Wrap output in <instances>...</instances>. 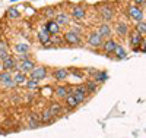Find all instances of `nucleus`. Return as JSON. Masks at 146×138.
Listing matches in <instances>:
<instances>
[{"label": "nucleus", "mask_w": 146, "mask_h": 138, "mask_svg": "<svg viewBox=\"0 0 146 138\" xmlns=\"http://www.w3.org/2000/svg\"><path fill=\"white\" fill-rule=\"evenodd\" d=\"M63 38H64V43L70 44V46H82V38L80 35L72 30H67L64 34H63Z\"/></svg>", "instance_id": "1"}, {"label": "nucleus", "mask_w": 146, "mask_h": 138, "mask_svg": "<svg viewBox=\"0 0 146 138\" xmlns=\"http://www.w3.org/2000/svg\"><path fill=\"white\" fill-rule=\"evenodd\" d=\"M104 41H105V40H104L96 31L91 32L89 37H88V40H86V43H88V46H89L91 48H101L102 44H104Z\"/></svg>", "instance_id": "2"}, {"label": "nucleus", "mask_w": 146, "mask_h": 138, "mask_svg": "<svg viewBox=\"0 0 146 138\" xmlns=\"http://www.w3.org/2000/svg\"><path fill=\"white\" fill-rule=\"evenodd\" d=\"M0 84H3L5 87H7V88H13V87H16L12 72H9V71H2L0 72Z\"/></svg>", "instance_id": "3"}, {"label": "nucleus", "mask_w": 146, "mask_h": 138, "mask_svg": "<svg viewBox=\"0 0 146 138\" xmlns=\"http://www.w3.org/2000/svg\"><path fill=\"white\" fill-rule=\"evenodd\" d=\"M35 62L32 59H28V60H23L21 63H18V66L15 68V72H23V73H31L32 69L35 68Z\"/></svg>", "instance_id": "4"}, {"label": "nucleus", "mask_w": 146, "mask_h": 138, "mask_svg": "<svg viewBox=\"0 0 146 138\" xmlns=\"http://www.w3.org/2000/svg\"><path fill=\"white\" fill-rule=\"evenodd\" d=\"M100 13H101V18L108 22V21H113V19H114L115 9H114L111 5H104V6H101V9H100Z\"/></svg>", "instance_id": "5"}, {"label": "nucleus", "mask_w": 146, "mask_h": 138, "mask_svg": "<svg viewBox=\"0 0 146 138\" xmlns=\"http://www.w3.org/2000/svg\"><path fill=\"white\" fill-rule=\"evenodd\" d=\"M45 77H47V68L45 66H35L32 69V72L29 73V78L38 81V82L45 79Z\"/></svg>", "instance_id": "6"}, {"label": "nucleus", "mask_w": 146, "mask_h": 138, "mask_svg": "<svg viewBox=\"0 0 146 138\" xmlns=\"http://www.w3.org/2000/svg\"><path fill=\"white\" fill-rule=\"evenodd\" d=\"M70 15L75 21H82L85 16H86V9H85L82 5H75L70 9Z\"/></svg>", "instance_id": "7"}, {"label": "nucleus", "mask_w": 146, "mask_h": 138, "mask_svg": "<svg viewBox=\"0 0 146 138\" xmlns=\"http://www.w3.org/2000/svg\"><path fill=\"white\" fill-rule=\"evenodd\" d=\"M129 15H130V18L135 21L136 24L137 22H140V21H143V10L139 7V6H130L129 7Z\"/></svg>", "instance_id": "8"}, {"label": "nucleus", "mask_w": 146, "mask_h": 138, "mask_svg": "<svg viewBox=\"0 0 146 138\" xmlns=\"http://www.w3.org/2000/svg\"><path fill=\"white\" fill-rule=\"evenodd\" d=\"M54 21L58 24V27L62 28L64 25H69L72 21H70V15L66 13V12H57L56 16H54Z\"/></svg>", "instance_id": "9"}, {"label": "nucleus", "mask_w": 146, "mask_h": 138, "mask_svg": "<svg viewBox=\"0 0 146 138\" xmlns=\"http://www.w3.org/2000/svg\"><path fill=\"white\" fill-rule=\"evenodd\" d=\"M96 32H98L104 40H108V38H111V35H113V28L110 27L107 22H104V24H101L98 27V31Z\"/></svg>", "instance_id": "10"}, {"label": "nucleus", "mask_w": 146, "mask_h": 138, "mask_svg": "<svg viewBox=\"0 0 146 138\" xmlns=\"http://www.w3.org/2000/svg\"><path fill=\"white\" fill-rule=\"evenodd\" d=\"M117 41L115 40H113V38H108V40H105L104 41V44H102V52L105 53V55H113L114 53V50H115V47H117Z\"/></svg>", "instance_id": "11"}, {"label": "nucleus", "mask_w": 146, "mask_h": 138, "mask_svg": "<svg viewBox=\"0 0 146 138\" xmlns=\"http://www.w3.org/2000/svg\"><path fill=\"white\" fill-rule=\"evenodd\" d=\"M3 71H9V72H12V71H15V68L18 66V60H16V57L15 56H9V57H6L3 62Z\"/></svg>", "instance_id": "12"}, {"label": "nucleus", "mask_w": 146, "mask_h": 138, "mask_svg": "<svg viewBox=\"0 0 146 138\" xmlns=\"http://www.w3.org/2000/svg\"><path fill=\"white\" fill-rule=\"evenodd\" d=\"M44 28H45L48 32H50V35H57V34H60V32H62V31H60L62 28L58 27V24H57L54 19H48Z\"/></svg>", "instance_id": "13"}, {"label": "nucleus", "mask_w": 146, "mask_h": 138, "mask_svg": "<svg viewBox=\"0 0 146 138\" xmlns=\"http://www.w3.org/2000/svg\"><path fill=\"white\" fill-rule=\"evenodd\" d=\"M129 35H130V44L133 46V48H139V47H140V43H142V40H143V37H142L136 30H135V31H130Z\"/></svg>", "instance_id": "14"}, {"label": "nucleus", "mask_w": 146, "mask_h": 138, "mask_svg": "<svg viewBox=\"0 0 146 138\" xmlns=\"http://www.w3.org/2000/svg\"><path fill=\"white\" fill-rule=\"evenodd\" d=\"M69 75H70L69 69H66V68H57L54 71V73H53V77H54L56 81H66L69 78Z\"/></svg>", "instance_id": "15"}, {"label": "nucleus", "mask_w": 146, "mask_h": 138, "mask_svg": "<svg viewBox=\"0 0 146 138\" xmlns=\"http://www.w3.org/2000/svg\"><path fill=\"white\" fill-rule=\"evenodd\" d=\"M115 32H117L120 37H126V35H129V32H130L129 25H127L126 22H123V21H118V22L115 24Z\"/></svg>", "instance_id": "16"}, {"label": "nucleus", "mask_w": 146, "mask_h": 138, "mask_svg": "<svg viewBox=\"0 0 146 138\" xmlns=\"http://www.w3.org/2000/svg\"><path fill=\"white\" fill-rule=\"evenodd\" d=\"M36 38H38V41H40L42 46H47L48 43H50V40H51V35H50V32L44 28V30H41V31L36 32Z\"/></svg>", "instance_id": "17"}, {"label": "nucleus", "mask_w": 146, "mask_h": 138, "mask_svg": "<svg viewBox=\"0 0 146 138\" xmlns=\"http://www.w3.org/2000/svg\"><path fill=\"white\" fill-rule=\"evenodd\" d=\"M64 103H66V107L69 110H73V109H76L79 106V102L75 98V96H73V94H67V97L64 98Z\"/></svg>", "instance_id": "18"}, {"label": "nucleus", "mask_w": 146, "mask_h": 138, "mask_svg": "<svg viewBox=\"0 0 146 138\" xmlns=\"http://www.w3.org/2000/svg\"><path fill=\"white\" fill-rule=\"evenodd\" d=\"M41 120H40V116L36 113H31L29 118H28V127L29 128H40L41 127Z\"/></svg>", "instance_id": "19"}, {"label": "nucleus", "mask_w": 146, "mask_h": 138, "mask_svg": "<svg viewBox=\"0 0 146 138\" xmlns=\"http://www.w3.org/2000/svg\"><path fill=\"white\" fill-rule=\"evenodd\" d=\"M54 94H56V97L64 100V98L67 97V94H70V91H69V88H67L66 85H58V87H56Z\"/></svg>", "instance_id": "20"}, {"label": "nucleus", "mask_w": 146, "mask_h": 138, "mask_svg": "<svg viewBox=\"0 0 146 138\" xmlns=\"http://www.w3.org/2000/svg\"><path fill=\"white\" fill-rule=\"evenodd\" d=\"M54 119H56V118L50 113V110H48V109L40 113V120H41V123H53Z\"/></svg>", "instance_id": "21"}, {"label": "nucleus", "mask_w": 146, "mask_h": 138, "mask_svg": "<svg viewBox=\"0 0 146 138\" xmlns=\"http://www.w3.org/2000/svg\"><path fill=\"white\" fill-rule=\"evenodd\" d=\"M113 55H114L117 59H120V60L127 59V52H126V48L121 46V44H117V47H115V50H114Z\"/></svg>", "instance_id": "22"}, {"label": "nucleus", "mask_w": 146, "mask_h": 138, "mask_svg": "<svg viewBox=\"0 0 146 138\" xmlns=\"http://www.w3.org/2000/svg\"><path fill=\"white\" fill-rule=\"evenodd\" d=\"M27 79H28V77L23 72H15V75H13V81L16 85H25Z\"/></svg>", "instance_id": "23"}, {"label": "nucleus", "mask_w": 146, "mask_h": 138, "mask_svg": "<svg viewBox=\"0 0 146 138\" xmlns=\"http://www.w3.org/2000/svg\"><path fill=\"white\" fill-rule=\"evenodd\" d=\"M96 84H101V82H105L107 79H108V75H107V72H101V71H96L95 73H94V78H92Z\"/></svg>", "instance_id": "24"}, {"label": "nucleus", "mask_w": 146, "mask_h": 138, "mask_svg": "<svg viewBox=\"0 0 146 138\" xmlns=\"http://www.w3.org/2000/svg\"><path fill=\"white\" fill-rule=\"evenodd\" d=\"M83 85H85V88H86L88 94H91V93H96V91H98V84H96L94 79H88Z\"/></svg>", "instance_id": "25"}, {"label": "nucleus", "mask_w": 146, "mask_h": 138, "mask_svg": "<svg viewBox=\"0 0 146 138\" xmlns=\"http://www.w3.org/2000/svg\"><path fill=\"white\" fill-rule=\"evenodd\" d=\"M15 50H16L18 55L29 53V44H27V43H16L15 44Z\"/></svg>", "instance_id": "26"}, {"label": "nucleus", "mask_w": 146, "mask_h": 138, "mask_svg": "<svg viewBox=\"0 0 146 138\" xmlns=\"http://www.w3.org/2000/svg\"><path fill=\"white\" fill-rule=\"evenodd\" d=\"M7 16L10 19H18L21 18V7H15V6H12L7 9Z\"/></svg>", "instance_id": "27"}, {"label": "nucleus", "mask_w": 146, "mask_h": 138, "mask_svg": "<svg viewBox=\"0 0 146 138\" xmlns=\"http://www.w3.org/2000/svg\"><path fill=\"white\" fill-rule=\"evenodd\" d=\"M48 110H50V113L56 118L57 115L62 113L63 107H62V104H60V103H51V104H50V107H48Z\"/></svg>", "instance_id": "28"}, {"label": "nucleus", "mask_w": 146, "mask_h": 138, "mask_svg": "<svg viewBox=\"0 0 146 138\" xmlns=\"http://www.w3.org/2000/svg\"><path fill=\"white\" fill-rule=\"evenodd\" d=\"M136 31H137L142 37L146 35V21H140V22L136 24Z\"/></svg>", "instance_id": "29"}, {"label": "nucleus", "mask_w": 146, "mask_h": 138, "mask_svg": "<svg viewBox=\"0 0 146 138\" xmlns=\"http://www.w3.org/2000/svg\"><path fill=\"white\" fill-rule=\"evenodd\" d=\"M50 43L54 44V46H63L64 44V38H63V37H60V34H57V35H53L51 37Z\"/></svg>", "instance_id": "30"}, {"label": "nucleus", "mask_w": 146, "mask_h": 138, "mask_svg": "<svg viewBox=\"0 0 146 138\" xmlns=\"http://www.w3.org/2000/svg\"><path fill=\"white\" fill-rule=\"evenodd\" d=\"M25 85H27V88H29V90H35L36 87H38V81L28 78V79H27V82H25Z\"/></svg>", "instance_id": "31"}, {"label": "nucleus", "mask_w": 146, "mask_h": 138, "mask_svg": "<svg viewBox=\"0 0 146 138\" xmlns=\"http://www.w3.org/2000/svg\"><path fill=\"white\" fill-rule=\"evenodd\" d=\"M44 15H45L48 19H54V16H56V9H53V7H47V9L44 10Z\"/></svg>", "instance_id": "32"}, {"label": "nucleus", "mask_w": 146, "mask_h": 138, "mask_svg": "<svg viewBox=\"0 0 146 138\" xmlns=\"http://www.w3.org/2000/svg\"><path fill=\"white\" fill-rule=\"evenodd\" d=\"M9 56H10V55H9V50H7V48L0 50V60H2V62H3L6 57H9Z\"/></svg>", "instance_id": "33"}, {"label": "nucleus", "mask_w": 146, "mask_h": 138, "mask_svg": "<svg viewBox=\"0 0 146 138\" xmlns=\"http://www.w3.org/2000/svg\"><path fill=\"white\" fill-rule=\"evenodd\" d=\"M28 59H31V55H29V53H23V55H18V57H16V60H19V62H23V60H28Z\"/></svg>", "instance_id": "34"}, {"label": "nucleus", "mask_w": 146, "mask_h": 138, "mask_svg": "<svg viewBox=\"0 0 146 138\" xmlns=\"http://www.w3.org/2000/svg\"><path fill=\"white\" fill-rule=\"evenodd\" d=\"M139 50L142 53H146V38H143L142 40V43H140V47H139Z\"/></svg>", "instance_id": "35"}, {"label": "nucleus", "mask_w": 146, "mask_h": 138, "mask_svg": "<svg viewBox=\"0 0 146 138\" xmlns=\"http://www.w3.org/2000/svg\"><path fill=\"white\" fill-rule=\"evenodd\" d=\"M133 2H135V6H143L145 3H146V0H133Z\"/></svg>", "instance_id": "36"}, {"label": "nucleus", "mask_w": 146, "mask_h": 138, "mask_svg": "<svg viewBox=\"0 0 146 138\" xmlns=\"http://www.w3.org/2000/svg\"><path fill=\"white\" fill-rule=\"evenodd\" d=\"M3 48H7V44L5 40H0V50H3Z\"/></svg>", "instance_id": "37"}, {"label": "nucleus", "mask_w": 146, "mask_h": 138, "mask_svg": "<svg viewBox=\"0 0 146 138\" xmlns=\"http://www.w3.org/2000/svg\"><path fill=\"white\" fill-rule=\"evenodd\" d=\"M2 71H3V63L0 62V72H2Z\"/></svg>", "instance_id": "38"}, {"label": "nucleus", "mask_w": 146, "mask_h": 138, "mask_svg": "<svg viewBox=\"0 0 146 138\" xmlns=\"http://www.w3.org/2000/svg\"><path fill=\"white\" fill-rule=\"evenodd\" d=\"M12 2H18V0H12Z\"/></svg>", "instance_id": "39"}]
</instances>
